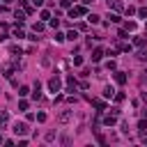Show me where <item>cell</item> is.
Here are the masks:
<instances>
[{"instance_id":"obj_12","label":"cell","mask_w":147,"mask_h":147,"mask_svg":"<svg viewBox=\"0 0 147 147\" xmlns=\"http://www.w3.org/2000/svg\"><path fill=\"white\" fill-rule=\"evenodd\" d=\"M7 122H9V115H7V110H0V129H2Z\"/></svg>"},{"instance_id":"obj_43","label":"cell","mask_w":147,"mask_h":147,"mask_svg":"<svg viewBox=\"0 0 147 147\" xmlns=\"http://www.w3.org/2000/svg\"><path fill=\"white\" fill-rule=\"evenodd\" d=\"M90 2H92V0H83V5H90Z\"/></svg>"},{"instance_id":"obj_3","label":"cell","mask_w":147,"mask_h":147,"mask_svg":"<svg viewBox=\"0 0 147 147\" xmlns=\"http://www.w3.org/2000/svg\"><path fill=\"white\" fill-rule=\"evenodd\" d=\"M80 85H78V80L74 78V76H67V92H76Z\"/></svg>"},{"instance_id":"obj_16","label":"cell","mask_w":147,"mask_h":147,"mask_svg":"<svg viewBox=\"0 0 147 147\" xmlns=\"http://www.w3.org/2000/svg\"><path fill=\"white\" fill-rule=\"evenodd\" d=\"M14 37H16V39H23V37H25V32H23V30L16 25V28H14Z\"/></svg>"},{"instance_id":"obj_34","label":"cell","mask_w":147,"mask_h":147,"mask_svg":"<svg viewBox=\"0 0 147 147\" xmlns=\"http://www.w3.org/2000/svg\"><path fill=\"white\" fill-rule=\"evenodd\" d=\"M18 110H28V101H18Z\"/></svg>"},{"instance_id":"obj_30","label":"cell","mask_w":147,"mask_h":147,"mask_svg":"<svg viewBox=\"0 0 147 147\" xmlns=\"http://www.w3.org/2000/svg\"><path fill=\"white\" fill-rule=\"evenodd\" d=\"M126 14H129V16H133V14H138V9H136V7H126Z\"/></svg>"},{"instance_id":"obj_5","label":"cell","mask_w":147,"mask_h":147,"mask_svg":"<svg viewBox=\"0 0 147 147\" xmlns=\"http://www.w3.org/2000/svg\"><path fill=\"white\" fill-rule=\"evenodd\" d=\"M71 117H74V110H64V113H62V115H60V117H57V119H60V122H62V124H64V122H69V119H71Z\"/></svg>"},{"instance_id":"obj_35","label":"cell","mask_w":147,"mask_h":147,"mask_svg":"<svg viewBox=\"0 0 147 147\" xmlns=\"http://www.w3.org/2000/svg\"><path fill=\"white\" fill-rule=\"evenodd\" d=\"M37 122H46V113H37Z\"/></svg>"},{"instance_id":"obj_25","label":"cell","mask_w":147,"mask_h":147,"mask_svg":"<svg viewBox=\"0 0 147 147\" xmlns=\"http://www.w3.org/2000/svg\"><path fill=\"white\" fill-rule=\"evenodd\" d=\"M60 7H62V9H69V7H71V0H60Z\"/></svg>"},{"instance_id":"obj_11","label":"cell","mask_w":147,"mask_h":147,"mask_svg":"<svg viewBox=\"0 0 147 147\" xmlns=\"http://www.w3.org/2000/svg\"><path fill=\"white\" fill-rule=\"evenodd\" d=\"M108 7H113L115 11H122V2L119 0H108Z\"/></svg>"},{"instance_id":"obj_13","label":"cell","mask_w":147,"mask_h":147,"mask_svg":"<svg viewBox=\"0 0 147 147\" xmlns=\"http://www.w3.org/2000/svg\"><path fill=\"white\" fill-rule=\"evenodd\" d=\"M14 16H16V21H18V23H16V25H21V23H23V21H25V14H23V11H18V9H16V11H14Z\"/></svg>"},{"instance_id":"obj_21","label":"cell","mask_w":147,"mask_h":147,"mask_svg":"<svg viewBox=\"0 0 147 147\" xmlns=\"http://www.w3.org/2000/svg\"><path fill=\"white\" fill-rule=\"evenodd\" d=\"M39 16H41V18H44V21H46V18H48V21H51V11H48V9H41V14H39Z\"/></svg>"},{"instance_id":"obj_9","label":"cell","mask_w":147,"mask_h":147,"mask_svg":"<svg viewBox=\"0 0 147 147\" xmlns=\"http://www.w3.org/2000/svg\"><path fill=\"white\" fill-rule=\"evenodd\" d=\"M115 122H117V117H115V113H113V115H106V117H103V124H106V126H113Z\"/></svg>"},{"instance_id":"obj_31","label":"cell","mask_w":147,"mask_h":147,"mask_svg":"<svg viewBox=\"0 0 147 147\" xmlns=\"http://www.w3.org/2000/svg\"><path fill=\"white\" fill-rule=\"evenodd\" d=\"M74 64H76V67H80V64H83V57H80V55H76V57H74Z\"/></svg>"},{"instance_id":"obj_32","label":"cell","mask_w":147,"mask_h":147,"mask_svg":"<svg viewBox=\"0 0 147 147\" xmlns=\"http://www.w3.org/2000/svg\"><path fill=\"white\" fill-rule=\"evenodd\" d=\"M115 67H117L115 60H108V62H106V69H115Z\"/></svg>"},{"instance_id":"obj_37","label":"cell","mask_w":147,"mask_h":147,"mask_svg":"<svg viewBox=\"0 0 147 147\" xmlns=\"http://www.w3.org/2000/svg\"><path fill=\"white\" fill-rule=\"evenodd\" d=\"M48 23H51V28H57V25H60V21H57V18H51Z\"/></svg>"},{"instance_id":"obj_6","label":"cell","mask_w":147,"mask_h":147,"mask_svg":"<svg viewBox=\"0 0 147 147\" xmlns=\"http://www.w3.org/2000/svg\"><path fill=\"white\" fill-rule=\"evenodd\" d=\"M133 46H138V48L147 46V37H136V39H133Z\"/></svg>"},{"instance_id":"obj_14","label":"cell","mask_w":147,"mask_h":147,"mask_svg":"<svg viewBox=\"0 0 147 147\" xmlns=\"http://www.w3.org/2000/svg\"><path fill=\"white\" fill-rule=\"evenodd\" d=\"M92 106H94L96 110H103V108H106V103H103L101 99H94V101H92Z\"/></svg>"},{"instance_id":"obj_28","label":"cell","mask_w":147,"mask_h":147,"mask_svg":"<svg viewBox=\"0 0 147 147\" xmlns=\"http://www.w3.org/2000/svg\"><path fill=\"white\" fill-rule=\"evenodd\" d=\"M67 39V34H62V32H55V41H64Z\"/></svg>"},{"instance_id":"obj_44","label":"cell","mask_w":147,"mask_h":147,"mask_svg":"<svg viewBox=\"0 0 147 147\" xmlns=\"http://www.w3.org/2000/svg\"><path fill=\"white\" fill-rule=\"evenodd\" d=\"M145 30H147V18H145Z\"/></svg>"},{"instance_id":"obj_17","label":"cell","mask_w":147,"mask_h":147,"mask_svg":"<svg viewBox=\"0 0 147 147\" xmlns=\"http://www.w3.org/2000/svg\"><path fill=\"white\" fill-rule=\"evenodd\" d=\"M103 96H106V99H110V96H115V90H113V87L108 85V87L103 90Z\"/></svg>"},{"instance_id":"obj_19","label":"cell","mask_w":147,"mask_h":147,"mask_svg":"<svg viewBox=\"0 0 147 147\" xmlns=\"http://www.w3.org/2000/svg\"><path fill=\"white\" fill-rule=\"evenodd\" d=\"M21 5H23V9H25V14H32V7L28 5V0H21Z\"/></svg>"},{"instance_id":"obj_26","label":"cell","mask_w":147,"mask_h":147,"mask_svg":"<svg viewBox=\"0 0 147 147\" xmlns=\"http://www.w3.org/2000/svg\"><path fill=\"white\" fill-rule=\"evenodd\" d=\"M138 16H140V18H147V7H140V9H138Z\"/></svg>"},{"instance_id":"obj_45","label":"cell","mask_w":147,"mask_h":147,"mask_svg":"<svg viewBox=\"0 0 147 147\" xmlns=\"http://www.w3.org/2000/svg\"><path fill=\"white\" fill-rule=\"evenodd\" d=\"M0 142H2V136H0Z\"/></svg>"},{"instance_id":"obj_24","label":"cell","mask_w":147,"mask_h":147,"mask_svg":"<svg viewBox=\"0 0 147 147\" xmlns=\"http://www.w3.org/2000/svg\"><path fill=\"white\" fill-rule=\"evenodd\" d=\"M76 37H78V32H76V30H69V32H67V39H71V41H74Z\"/></svg>"},{"instance_id":"obj_42","label":"cell","mask_w":147,"mask_h":147,"mask_svg":"<svg viewBox=\"0 0 147 147\" xmlns=\"http://www.w3.org/2000/svg\"><path fill=\"white\" fill-rule=\"evenodd\" d=\"M2 2H5V5H11V2H14V0H2Z\"/></svg>"},{"instance_id":"obj_23","label":"cell","mask_w":147,"mask_h":147,"mask_svg":"<svg viewBox=\"0 0 147 147\" xmlns=\"http://www.w3.org/2000/svg\"><path fill=\"white\" fill-rule=\"evenodd\" d=\"M124 30H129V32H133V30H136V23H133V21H129V23L124 25Z\"/></svg>"},{"instance_id":"obj_10","label":"cell","mask_w":147,"mask_h":147,"mask_svg":"<svg viewBox=\"0 0 147 147\" xmlns=\"http://www.w3.org/2000/svg\"><path fill=\"white\" fill-rule=\"evenodd\" d=\"M115 80H117L119 85H124V83H126V74H124V71H117V74H115Z\"/></svg>"},{"instance_id":"obj_8","label":"cell","mask_w":147,"mask_h":147,"mask_svg":"<svg viewBox=\"0 0 147 147\" xmlns=\"http://www.w3.org/2000/svg\"><path fill=\"white\" fill-rule=\"evenodd\" d=\"M32 99H41V85L39 83H34V87H32Z\"/></svg>"},{"instance_id":"obj_39","label":"cell","mask_w":147,"mask_h":147,"mask_svg":"<svg viewBox=\"0 0 147 147\" xmlns=\"http://www.w3.org/2000/svg\"><path fill=\"white\" fill-rule=\"evenodd\" d=\"M32 2H34V7H41L44 5V0H32Z\"/></svg>"},{"instance_id":"obj_27","label":"cell","mask_w":147,"mask_h":147,"mask_svg":"<svg viewBox=\"0 0 147 147\" xmlns=\"http://www.w3.org/2000/svg\"><path fill=\"white\" fill-rule=\"evenodd\" d=\"M87 21H90V23H99V16H96V14H90Z\"/></svg>"},{"instance_id":"obj_4","label":"cell","mask_w":147,"mask_h":147,"mask_svg":"<svg viewBox=\"0 0 147 147\" xmlns=\"http://www.w3.org/2000/svg\"><path fill=\"white\" fill-rule=\"evenodd\" d=\"M14 133H16V136H25V133H28V124H25V122H16V124H14Z\"/></svg>"},{"instance_id":"obj_29","label":"cell","mask_w":147,"mask_h":147,"mask_svg":"<svg viewBox=\"0 0 147 147\" xmlns=\"http://www.w3.org/2000/svg\"><path fill=\"white\" fill-rule=\"evenodd\" d=\"M131 48H133L131 44H122V46H119V51H126V53H131Z\"/></svg>"},{"instance_id":"obj_15","label":"cell","mask_w":147,"mask_h":147,"mask_svg":"<svg viewBox=\"0 0 147 147\" xmlns=\"http://www.w3.org/2000/svg\"><path fill=\"white\" fill-rule=\"evenodd\" d=\"M138 131L140 133H147V119H140L138 122Z\"/></svg>"},{"instance_id":"obj_1","label":"cell","mask_w":147,"mask_h":147,"mask_svg":"<svg viewBox=\"0 0 147 147\" xmlns=\"http://www.w3.org/2000/svg\"><path fill=\"white\" fill-rule=\"evenodd\" d=\"M85 14H87V7H85V5H78V7L69 9V18H76V16H85Z\"/></svg>"},{"instance_id":"obj_41","label":"cell","mask_w":147,"mask_h":147,"mask_svg":"<svg viewBox=\"0 0 147 147\" xmlns=\"http://www.w3.org/2000/svg\"><path fill=\"white\" fill-rule=\"evenodd\" d=\"M142 101H145V103H147V92H142Z\"/></svg>"},{"instance_id":"obj_22","label":"cell","mask_w":147,"mask_h":147,"mask_svg":"<svg viewBox=\"0 0 147 147\" xmlns=\"http://www.w3.org/2000/svg\"><path fill=\"white\" fill-rule=\"evenodd\" d=\"M44 28H46V25H44V23H34V25H32V30H34V32H41V30H44Z\"/></svg>"},{"instance_id":"obj_38","label":"cell","mask_w":147,"mask_h":147,"mask_svg":"<svg viewBox=\"0 0 147 147\" xmlns=\"http://www.w3.org/2000/svg\"><path fill=\"white\" fill-rule=\"evenodd\" d=\"M138 57H140L142 62H147V51H142V53H138Z\"/></svg>"},{"instance_id":"obj_20","label":"cell","mask_w":147,"mask_h":147,"mask_svg":"<svg viewBox=\"0 0 147 147\" xmlns=\"http://www.w3.org/2000/svg\"><path fill=\"white\" fill-rule=\"evenodd\" d=\"M9 53L11 55H21V46H9Z\"/></svg>"},{"instance_id":"obj_7","label":"cell","mask_w":147,"mask_h":147,"mask_svg":"<svg viewBox=\"0 0 147 147\" xmlns=\"http://www.w3.org/2000/svg\"><path fill=\"white\" fill-rule=\"evenodd\" d=\"M101 57H103V51H101V48H94V51H92V62H99Z\"/></svg>"},{"instance_id":"obj_18","label":"cell","mask_w":147,"mask_h":147,"mask_svg":"<svg viewBox=\"0 0 147 147\" xmlns=\"http://www.w3.org/2000/svg\"><path fill=\"white\" fill-rule=\"evenodd\" d=\"M25 94H30V87L21 85V87H18V96H25Z\"/></svg>"},{"instance_id":"obj_33","label":"cell","mask_w":147,"mask_h":147,"mask_svg":"<svg viewBox=\"0 0 147 147\" xmlns=\"http://www.w3.org/2000/svg\"><path fill=\"white\" fill-rule=\"evenodd\" d=\"M115 101H117V103L124 101V94H122V92H115Z\"/></svg>"},{"instance_id":"obj_2","label":"cell","mask_w":147,"mask_h":147,"mask_svg":"<svg viewBox=\"0 0 147 147\" xmlns=\"http://www.w3.org/2000/svg\"><path fill=\"white\" fill-rule=\"evenodd\" d=\"M60 87H62V80H60V76H53V78L48 80V90L55 94V92H60Z\"/></svg>"},{"instance_id":"obj_36","label":"cell","mask_w":147,"mask_h":147,"mask_svg":"<svg viewBox=\"0 0 147 147\" xmlns=\"http://www.w3.org/2000/svg\"><path fill=\"white\" fill-rule=\"evenodd\" d=\"M108 18H110V21H113V23H119V16H117V14H110V16H108Z\"/></svg>"},{"instance_id":"obj_40","label":"cell","mask_w":147,"mask_h":147,"mask_svg":"<svg viewBox=\"0 0 147 147\" xmlns=\"http://www.w3.org/2000/svg\"><path fill=\"white\" fill-rule=\"evenodd\" d=\"M140 140H142V145H147V133H142V138H140Z\"/></svg>"}]
</instances>
